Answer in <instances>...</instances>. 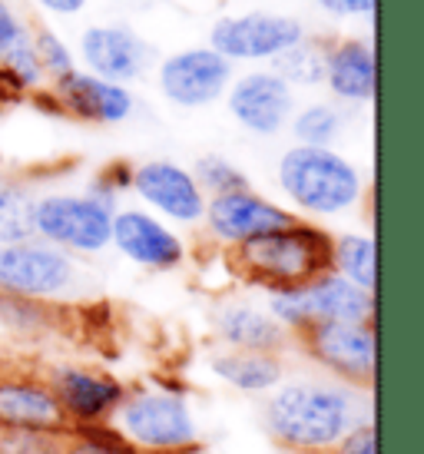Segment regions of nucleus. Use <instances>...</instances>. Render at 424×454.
<instances>
[{"label":"nucleus","mask_w":424,"mask_h":454,"mask_svg":"<svg viewBox=\"0 0 424 454\" xmlns=\"http://www.w3.org/2000/svg\"><path fill=\"white\" fill-rule=\"evenodd\" d=\"M365 421H374L372 391L328 375H286L263 404L265 434L288 454H328Z\"/></svg>","instance_id":"f257e3e1"},{"label":"nucleus","mask_w":424,"mask_h":454,"mask_svg":"<svg viewBox=\"0 0 424 454\" xmlns=\"http://www.w3.org/2000/svg\"><path fill=\"white\" fill-rule=\"evenodd\" d=\"M275 186L299 219L328 223L355 213L365 202L368 183L355 160L335 146L292 143L275 163Z\"/></svg>","instance_id":"f03ea898"},{"label":"nucleus","mask_w":424,"mask_h":454,"mask_svg":"<svg viewBox=\"0 0 424 454\" xmlns=\"http://www.w3.org/2000/svg\"><path fill=\"white\" fill-rule=\"evenodd\" d=\"M110 428L137 454H196L202 448V425L189 391L166 381L126 388Z\"/></svg>","instance_id":"7ed1b4c3"},{"label":"nucleus","mask_w":424,"mask_h":454,"mask_svg":"<svg viewBox=\"0 0 424 454\" xmlns=\"http://www.w3.org/2000/svg\"><path fill=\"white\" fill-rule=\"evenodd\" d=\"M229 265L239 282L263 292L305 286L309 278L332 269V232L322 223L295 219L288 226L232 249Z\"/></svg>","instance_id":"20e7f679"},{"label":"nucleus","mask_w":424,"mask_h":454,"mask_svg":"<svg viewBox=\"0 0 424 454\" xmlns=\"http://www.w3.org/2000/svg\"><path fill=\"white\" fill-rule=\"evenodd\" d=\"M83 282V262L60 246H51L37 236L0 246V295L63 305L80 299Z\"/></svg>","instance_id":"39448f33"},{"label":"nucleus","mask_w":424,"mask_h":454,"mask_svg":"<svg viewBox=\"0 0 424 454\" xmlns=\"http://www.w3.org/2000/svg\"><path fill=\"white\" fill-rule=\"evenodd\" d=\"M265 312L295 341L322 322H374V292L358 289L355 282L328 269L305 286L265 292Z\"/></svg>","instance_id":"423d86ee"},{"label":"nucleus","mask_w":424,"mask_h":454,"mask_svg":"<svg viewBox=\"0 0 424 454\" xmlns=\"http://www.w3.org/2000/svg\"><path fill=\"white\" fill-rule=\"evenodd\" d=\"M113 206L90 196L87 190L37 192L34 202V236L60 246L76 259H93L110 249Z\"/></svg>","instance_id":"0eeeda50"},{"label":"nucleus","mask_w":424,"mask_h":454,"mask_svg":"<svg viewBox=\"0 0 424 454\" xmlns=\"http://www.w3.org/2000/svg\"><path fill=\"white\" fill-rule=\"evenodd\" d=\"M305 358L322 375L372 391L378 372V332L374 322H322L295 339Z\"/></svg>","instance_id":"6e6552de"},{"label":"nucleus","mask_w":424,"mask_h":454,"mask_svg":"<svg viewBox=\"0 0 424 454\" xmlns=\"http://www.w3.org/2000/svg\"><path fill=\"white\" fill-rule=\"evenodd\" d=\"M309 37V30L299 17L288 13H232V17H219L209 30V43L216 53H223L229 64H272L279 53L295 47L299 40Z\"/></svg>","instance_id":"1a4fd4ad"},{"label":"nucleus","mask_w":424,"mask_h":454,"mask_svg":"<svg viewBox=\"0 0 424 454\" xmlns=\"http://www.w3.org/2000/svg\"><path fill=\"white\" fill-rule=\"evenodd\" d=\"M43 379L67 418V428L110 425L120 402L126 398V388H130L120 375L83 365V362H53L47 365Z\"/></svg>","instance_id":"9d476101"},{"label":"nucleus","mask_w":424,"mask_h":454,"mask_svg":"<svg viewBox=\"0 0 424 454\" xmlns=\"http://www.w3.org/2000/svg\"><path fill=\"white\" fill-rule=\"evenodd\" d=\"M299 215L288 209L286 202L272 200L265 192H255L252 186L236 192H223V196H209L206 200V213H202V229L223 253H232L246 242L259 239L265 232L295 223Z\"/></svg>","instance_id":"9b49d317"},{"label":"nucleus","mask_w":424,"mask_h":454,"mask_svg":"<svg viewBox=\"0 0 424 454\" xmlns=\"http://www.w3.org/2000/svg\"><path fill=\"white\" fill-rule=\"evenodd\" d=\"M236 67L212 47L173 51L156 64V87L176 110H206L225 97Z\"/></svg>","instance_id":"f8f14e48"},{"label":"nucleus","mask_w":424,"mask_h":454,"mask_svg":"<svg viewBox=\"0 0 424 454\" xmlns=\"http://www.w3.org/2000/svg\"><path fill=\"white\" fill-rule=\"evenodd\" d=\"M223 100L239 127L259 139H272L279 133H286L288 120L299 106L295 90L288 87L272 67H255V70L232 76Z\"/></svg>","instance_id":"ddd939ff"},{"label":"nucleus","mask_w":424,"mask_h":454,"mask_svg":"<svg viewBox=\"0 0 424 454\" xmlns=\"http://www.w3.org/2000/svg\"><path fill=\"white\" fill-rule=\"evenodd\" d=\"M130 192L139 200L143 209L166 219L169 226H202L206 213V192L192 176V169L176 160H143L133 163Z\"/></svg>","instance_id":"4468645a"},{"label":"nucleus","mask_w":424,"mask_h":454,"mask_svg":"<svg viewBox=\"0 0 424 454\" xmlns=\"http://www.w3.org/2000/svg\"><path fill=\"white\" fill-rule=\"evenodd\" d=\"M110 249L146 272H176L189 259V242L179 229L143 206H120L113 213Z\"/></svg>","instance_id":"2eb2a0df"},{"label":"nucleus","mask_w":424,"mask_h":454,"mask_svg":"<svg viewBox=\"0 0 424 454\" xmlns=\"http://www.w3.org/2000/svg\"><path fill=\"white\" fill-rule=\"evenodd\" d=\"M74 53L76 64H83L80 70L113 80V83H123V87L143 80L153 67V57H156L150 43L143 40V34L130 24H120V20L83 27Z\"/></svg>","instance_id":"dca6fc26"},{"label":"nucleus","mask_w":424,"mask_h":454,"mask_svg":"<svg viewBox=\"0 0 424 454\" xmlns=\"http://www.w3.org/2000/svg\"><path fill=\"white\" fill-rule=\"evenodd\" d=\"M53 103L63 114H70L80 123L93 127H120L137 114V93L123 83H113L103 76H93L76 67L74 74L53 80L51 87Z\"/></svg>","instance_id":"f3484780"},{"label":"nucleus","mask_w":424,"mask_h":454,"mask_svg":"<svg viewBox=\"0 0 424 454\" xmlns=\"http://www.w3.org/2000/svg\"><path fill=\"white\" fill-rule=\"evenodd\" d=\"M0 431H47V434L67 431V418L43 372L0 368Z\"/></svg>","instance_id":"a211bd4d"},{"label":"nucleus","mask_w":424,"mask_h":454,"mask_svg":"<svg viewBox=\"0 0 424 454\" xmlns=\"http://www.w3.org/2000/svg\"><path fill=\"white\" fill-rule=\"evenodd\" d=\"M212 335L223 348H239V352H272L282 355L292 348V335L279 325L265 305L252 299H223L212 309Z\"/></svg>","instance_id":"6ab92c4d"},{"label":"nucleus","mask_w":424,"mask_h":454,"mask_svg":"<svg viewBox=\"0 0 424 454\" xmlns=\"http://www.w3.org/2000/svg\"><path fill=\"white\" fill-rule=\"evenodd\" d=\"M322 87L338 106H368L374 103L378 67L374 47L362 37H342L325 51Z\"/></svg>","instance_id":"aec40b11"},{"label":"nucleus","mask_w":424,"mask_h":454,"mask_svg":"<svg viewBox=\"0 0 424 454\" xmlns=\"http://www.w3.org/2000/svg\"><path fill=\"white\" fill-rule=\"evenodd\" d=\"M206 368L212 372V379L223 381L225 388L249 395V398H265L288 375L282 355L239 352V348H223V345L206 358Z\"/></svg>","instance_id":"412c9836"},{"label":"nucleus","mask_w":424,"mask_h":454,"mask_svg":"<svg viewBox=\"0 0 424 454\" xmlns=\"http://www.w3.org/2000/svg\"><path fill=\"white\" fill-rule=\"evenodd\" d=\"M332 272L358 289H378V249L372 232H332Z\"/></svg>","instance_id":"4be33fe9"},{"label":"nucleus","mask_w":424,"mask_h":454,"mask_svg":"<svg viewBox=\"0 0 424 454\" xmlns=\"http://www.w3.org/2000/svg\"><path fill=\"white\" fill-rule=\"evenodd\" d=\"M345 106L335 100H315L305 106H295V114L288 120V133L299 146H335L345 133Z\"/></svg>","instance_id":"5701e85b"},{"label":"nucleus","mask_w":424,"mask_h":454,"mask_svg":"<svg viewBox=\"0 0 424 454\" xmlns=\"http://www.w3.org/2000/svg\"><path fill=\"white\" fill-rule=\"evenodd\" d=\"M34 202L37 192L27 179L0 173V246L34 236Z\"/></svg>","instance_id":"b1692460"},{"label":"nucleus","mask_w":424,"mask_h":454,"mask_svg":"<svg viewBox=\"0 0 424 454\" xmlns=\"http://www.w3.org/2000/svg\"><path fill=\"white\" fill-rule=\"evenodd\" d=\"M0 83L20 90V93H37L47 87V76L40 70L37 51H34V27L24 24L17 37L0 53Z\"/></svg>","instance_id":"393cba45"},{"label":"nucleus","mask_w":424,"mask_h":454,"mask_svg":"<svg viewBox=\"0 0 424 454\" xmlns=\"http://www.w3.org/2000/svg\"><path fill=\"white\" fill-rule=\"evenodd\" d=\"M53 318H57V305L0 295V325L7 332V339H17V341L43 339V335L53 332Z\"/></svg>","instance_id":"a878e982"},{"label":"nucleus","mask_w":424,"mask_h":454,"mask_svg":"<svg viewBox=\"0 0 424 454\" xmlns=\"http://www.w3.org/2000/svg\"><path fill=\"white\" fill-rule=\"evenodd\" d=\"M325 43L318 40L305 37L299 40L295 47H288L286 53H279L272 64V70L282 80H286L292 90H312V87H322V76H325Z\"/></svg>","instance_id":"bb28decb"},{"label":"nucleus","mask_w":424,"mask_h":454,"mask_svg":"<svg viewBox=\"0 0 424 454\" xmlns=\"http://www.w3.org/2000/svg\"><path fill=\"white\" fill-rule=\"evenodd\" d=\"M189 169H192V176H196V183H200V190L206 196H223V192H236L252 186L246 169H239L223 153H202Z\"/></svg>","instance_id":"cd10ccee"},{"label":"nucleus","mask_w":424,"mask_h":454,"mask_svg":"<svg viewBox=\"0 0 424 454\" xmlns=\"http://www.w3.org/2000/svg\"><path fill=\"white\" fill-rule=\"evenodd\" d=\"M34 51H37L40 70L47 76V87H51L53 80L74 74L76 67H80L76 64L74 47H70L53 27H34Z\"/></svg>","instance_id":"c85d7f7f"},{"label":"nucleus","mask_w":424,"mask_h":454,"mask_svg":"<svg viewBox=\"0 0 424 454\" xmlns=\"http://www.w3.org/2000/svg\"><path fill=\"white\" fill-rule=\"evenodd\" d=\"M63 454H137V451L110 425H97V428L63 431Z\"/></svg>","instance_id":"c756f323"},{"label":"nucleus","mask_w":424,"mask_h":454,"mask_svg":"<svg viewBox=\"0 0 424 454\" xmlns=\"http://www.w3.org/2000/svg\"><path fill=\"white\" fill-rule=\"evenodd\" d=\"M0 454H63V434L0 431Z\"/></svg>","instance_id":"7c9ffc66"},{"label":"nucleus","mask_w":424,"mask_h":454,"mask_svg":"<svg viewBox=\"0 0 424 454\" xmlns=\"http://www.w3.org/2000/svg\"><path fill=\"white\" fill-rule=\"evenodd\" d=\"M328 454H378V425L365 421L358 428H351Z\"/></svg>","instance_id":"2f4dec72"},{"label":"nucleus","mask_w":424,"mask_h":454,"mask_svg":"<svg viewBox=\"0 0 424 454\" xmlns=\"http://www.w3.org/2000/svg\"><path fill=\"white\" fill-rule=\"evenodd\" d=\"M315 7L335 20H368L374 17V0H315Z\"/></svg>","instance_id":"473e14b6"},{"label":"nucleus","mask_w":424,"mask_h":454,"mask_svg":"<svg viewBox=\"0 0 424 454\" xmlns=\"http://www.w3.org/2000/svg\"><path fill=\"white\" fill-rule=\"evenodd\" d=\"M97 176L110 186L116 196H123V192H130V179H133V163H126V160H113V163H106L97 173Z\"/></svg>","instance_id":"72a5a7b5"},{"label":"nucleus","mask_w":424,"mask_h":454,"mask_svg":"<svg viewBox=\"0 0 424 454\" xmlns=\"http://www.w3.org/2000/svg\"><path fill=\"white\" fill-rule=\"evenodd\" d=\"M24 24L27 20L17 13V7H13L11 0H0V53L7 51V43L17 37V30Z\"/></svg>","instance_id":"f704fd0d"},{"label":"nucleus","mask_w":424,"mask_h":454,"mask_svg":"<svg viewBox=\"0 0 424 454\" xmlns=\"http://www.w3.org/2000/svg\"><path fill=\"white\" fill-rule=\"evenodd\" d=\"M34 7H40L51 17H76V13L87 7V0H30Z\"/></svg>","instance_id":"c9c22d12"},{"label":"nucleus","mask_w":424,"mask_h":454,"mask_svg":"<svg viewBox=\"0 0 424 454\" xmlns=\"http://www.w3.org/2000/svg\"><path fill=\"white\" fill-rule=\"evenodd\" d=\"M7 345V332H4V325H0V348Z\"/></svg>","instance_id":"e433bc0d"}]
</instances>
